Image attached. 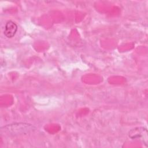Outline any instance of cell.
<instances>
[{
	"mask_svg": "<svg viewBox=\"0 0 148 148\" xmlns=\"http://www.w3.org/2000/svg\"><path fill=\"white\" fill-rule=\"evenodd\" d=\"M2 128H4V130L1 129L2 131H4V132L11 133L13 135L27 133L33 131L35 128L32 125L25 123H16L10 124Z\"/></svg>",
	"mask_w": 148,
	"mask_h": 148,
	"instance_id": "1",
	"label": "cell"
},
{
	"mask_svg": "<svg viewBox=\"0 0 148 148\" xmlns=\"http://www.w3.org/2000/svg\"><path fill=\"white\" fill-rule=\"evenodd\" d=\"M17 31V25L12 21H8L5 26L4 35L8 38L13 37Z\"/></svg>",
	"mask_w": 148,
	"mask_h": 148,
	"instance_id": "2",
	"label": "cell"
}]
</instances>
